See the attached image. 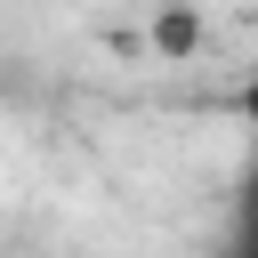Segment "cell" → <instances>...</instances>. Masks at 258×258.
<instances>
[{"instance_id": "1", "label": "cell", "mask_w": 258, "mask_h": 258, "mask_svg": "<svg viewBox=\"0 0 258 258\" xmlns=\"http://www.w3.org/2000/svg\"><path fill=\"white\" fill-rule=\"evenodd\" d=\"M153 48H161V56H194V48H202V16H194V0H169V8L153 16Z\"/></svg>"}, {"instance_id": "3", "label": "cell", "mask_w": 258, "mask_h": 258, "mask_svg": "<svg viewBox=\"0 0 258 258\" xmlns=\"http://www.w3.org/2000/svg\"><path fill=\"white\" fill-rule=\"evenodd\" d=\"M242 121H250V129H258V73H250V81H242Z\"/></svg>"}, {"instance_id": "2", "label": "cell", "mask_w": 258, "mask_h": 258, "mask_svg": "<svg viewBox=\"0 0 258 258\" xmlns=\"http://www.w3.org/2000/svg\"><path fill=\"white\" fill-rule=\"evenodd\" d=\"M218 258H258V177L242 185V202H234V226H226V250Z\"/></svg>"}]
</instances>
